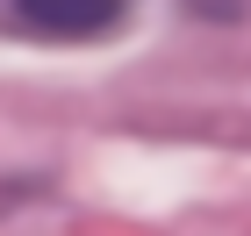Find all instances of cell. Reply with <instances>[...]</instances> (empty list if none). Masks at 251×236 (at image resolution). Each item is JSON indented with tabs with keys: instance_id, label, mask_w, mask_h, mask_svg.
<instances>
[{
	"instance_id": "2",
	"label": "cell",
	"mask_w": 251,
	"mask_h": 236,
	"mask_svg": "<svg viewBox=\"0 0 251 236\" xmlns=\"http://www.w3.org/2000/svg\"><path fill=\"white\" fill-rule=\"evenodd\" d=\"M194 7H201V15H208V21H230L237 7H244V0H194Z\"/></svg>"
},
{
	"instance_id": "1",
	"label": "cell",
	"mask_w": 251,
	"mask_h": 236,
	"mask_svg": "<svg viewBox=\"0 0 251 236\" xmlns=\"http://www.w3.org/2000/svg\"><path fill=\"white\" fill-rule=\"evenodd\" d=\"M15 21L36 36H100L122 21V0H15Z\"/></svg>"
}]
</instances>
